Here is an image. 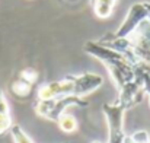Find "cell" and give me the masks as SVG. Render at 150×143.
Masks as SVG:
<instances>
[{
    "label": "cell",
    "mask_w": 150,
    "mask_h": 143,
    "mask_svg": "<svg viewBox=\"0 0 150 143\" xmlns=\"http://www.w3.org/2000/svg\"><path fill=\"white\" fill-rule=\"evenodd\" d=\"M89 102L85 98L76 95L58 96L52 99H37L35 101V111L40 117L48 120V121H57L61 114L66 112L69 107H88Z\"/></svg>",
    "instance_id": "obj_1"
},
{
    "label": "cell",
    "mask_w": 150,
    "mask_h": 143,
    "mask_svg": "<svg viewBox=\"0 0 150 143\" xmlns=\"http://www.w3.org/2000/svg\"><path fill=\"white\" fill-rule=\"evenodd\" d=\"M149 18V1H139L133 3L131 7L128 9V13L122 23L117 28L115 32L108 34L111 38H128L131 37L136 29Z\"/></svg>",
    "instance_id": "obj_2"
},
{
    "label": "cell",
    "mask_w": 150,
    "mask_h": 143,
    "mask_svg": "<svg viewBox=\"0 0 150 143\" xmlns=\"http://www.w3.org/2000/svg\"><path fill=\"white\" fill-rule=\"evenodd\" d=\"M103 115L108 124V142L106 143H124L127 134L124 132V112L125 108L118 102L103 104L102 105Z\"/></svg>",
    "instance_id": "obj_3"
},
{
    "label": "cell",
    "mask_w": 150,
    "mask_h": 143,
    "mask_svg": "<svg viewBox=\"0 0 150 143\" xmlns=\"http://www.w3.org/2000/svg\"><path fill=\"white\" fill-rule=\"evenodd\" d=\"M103 64H105L106 70L109 72L111 79L114 80V83L118 89H121L124 85L130 83L136 78L134 66L127 58H120V60L108 61V63H103Z\"/></svg>",
    "instance_id": "obj_4"
},
{
    "label": "cell",
    "mask_w": 150,
    "mask_h": 143,
    "mask_svg": "<svg viewBox=\"0 0 150 143\" xmlns=\"http://www.w3.org/2000/svg\"><path fill=\"white\" fill-rule=\"evenodd\" d=\"M67 95H73V76H67L64 79L41 85L37 92V99L45 101V99H52V98Z\"/></svg>",
    "instance_id": "obj_5"
},
{
    "label": "cell",
    "mask_w": 150,
    "mask_h": 143,
    "mask_svg": "<svg viewBox=\"0 0 150 143\" xmlns=\"http://www.w3.org/2000/svg\"><path fill=\"white\" fill-rule=\"evenodd\" d=\"M103 79L98 73H83L79 76H73V95L85 98L86 95L95 92L99 86H102Z\"/></svg>",
    "instance_id": "obj_6"
},
{
    "label": "cell",
    "mask_w": 150,
    "mask_h": 143,
    "mask_svg": "<svg viewBox=\"0 0 150 143\" xmlns=\"http://www.w3.org/2000/svg\"><path fill=\"white\" fill-rule=\"evenodd\" d=\"M118 92H120V95H118L117 102L120 105H122L125 110L140 104L142 99H143V95H144L143 86H142V83L137 78H134V80L124 85L121 89H118Z\"/></svg>",
    "instance_id": "obj_7"
},
{
    "label": "cell",
    "mask_w": 150,
    "mask_h": 143,
    "mask_svg": "<svg viewBox=\"0 0 150 143\" xmlns=\"http://www.w3.org/2000/svg\"><path fill=\"white\" fill-rule=\"evenodd\" d=\"M117 0H93L92 6H93V12L98 18L106 19L112 15L114 7H115Z\"/></svg>",
    "instance_id": "obj_8"
},
{
    "label": "cell",
    "mask_w": 150,
    "mask_h": 143,
    "mask_svg": "<svg viewBox=\"0 0 150 143\" xmlns=\"http://www.w3.org/2000/svg\"><path fill=\"white\" fill-rule=\"evenodd\" d=\"M55 123H57L58 129L61 132H64V133H74L77 130V127H79V123H77L76 117L71 115V114H69V112L61 114L60 118Z\"/></svg>",
    "instance_id": "obj_9"
},
{
    "label": "cell",
    "mask_w": 150,
    "mask_h": 143,
    "mask_svg": "<svg viewBox=\"0 0 150 143\" xmlns=\"http://www.w3.org/2000/svg\"><path fill=\"white\" fill-rule=\"evenodd\" d=\"M10 89H12V94L15 96H18V98H28V96L31 95V92H32V85L26 83L25 80H22V79L18 76V78L12 82Z\"/></svg>",
    "instance_id": "obj_10"
},
{
    "label": "cell",
    "mask_w": 150,
    "mask_h": 143,
    "mask_svg": "<svg viewBox=\"0 0 150 143\" xmlns=\"http://www.w3.org/2000/svg\"><path fill=\"white\" fill-rule=\"evenodd\" d=\"M10 134H12L15 143H34L29 139V136L21 129V126H18V124H13V126H12Z\"/></svg>",
    "instance_id": "obj_11"
},
{
    "label": "cell",
    "mask_w": 150,
    "mask_h": 143,
    "mask_svg": "<svg viewBox=\"0 0 150 143\" xmlns=\"http://www.w3.org/2000/svg\"><path fill=\"white\" fill-rule=\"evenodd\" d=\"M19 78L22 80H25L26 83H29V85L34 86L37 83V80H38V72L35 69H32V67H26V69H23L19 73Z\"/></svg>",
    "instance_id": "obj_12"
},
{
    "label": "cell",
    "mask_w": 150,
    "mask_h": 143,
    "mask_svg": "<svg viewBox=\"0 0 150 143\" xmlns=\"http://www.w3.org/2000/svg\"><path fill=\"white\" fill-rule=\"evenodd\" d=\"M128 139L133 143H150V134L146 130H137L131 136H128Z\"/></svg>",
    "instance_id": "obj_13"
},
{
    "label": "cell",
    "mask_w": 150,
    "mask_h": 143,
    "mask_svg": "<svg viewBox=\"0 0 150 143\" xmlns=\"http://www.w3.org/2000/svg\"><path fill=\"white\" fill-rule=\"evenodd\" d=\"M12 117L10 114H0V134L9 132L12 129Z\"/></svg>",
    "instance_id": "obj_14"
},
{
    "label": "cell",
    "mask_w": 150,
    "mask_h": 143,
    "mask_svg": "<svg viewBox=\"0 0 150 143\" xmlns=\"http://www.w3.org/2000/svg\"><path fill=\"white\" fill-rule=\"evenodd\" d=\"M9 111H10V110H9V102H7V99H6L4 92L0 89V114H10Z\"/></svg>",
    "instance_id": "obj_15"
},
{
    "label": "cell",
    "mask_w": 150,
    "mask_h": 143,
    "mask_svg": "<svg viewBox=\"0 0 150 143\" xmlns=\"http://www.w3.org/2000/svg\"><path fill=\"white\" fill-rule=\"evenodd\" d=\"M142 63H143V66H144L146 72L149 73V76H150V63H146V61H142Z\"/></svg>",
    "instance_id": "obj_16"
},
{
    "label": "cell",
    "mask_w": 150,
    "mask_h": 143,
    "mask_svg": "<svg viewBox=\"0 0 150 143\" xmlns=\"http://www.w3.org/2000/svg\"><path fill=\"white\" fill-rule=\"evenodd\" d=\"M92 143H100V142H92Z\"/></svg>",
    "instance_id": "obj_17"
},
{
    "label": "cell",
    "mask_w": 150,
    "mask_h": 143,
    "mask_svg": "<svg viewBox=\"0 0 150 143\" xmlns=\"http://www.w3.org/2000/svg\"><path fill=\"white\" fill-rule=\"evenodd\" d=\"M63 143H67V142H63Z\"/></svg>",
    "instance_id": "obj_18"
},
{
    "label": "cell",
    "mask_w": 150,
    "mask_h": 143,
    "mask_svg": "<svg viewBox=\"0 0 150 143\" xmlns=\"http://www.w3.org/2000/svg\"><path fill=\"white\" fill-rule=\"evenodd\" d=\"M149 99H150V96H149Z\"/></svg>",
    "instance_id": "obj_19"
}]
</instances>
